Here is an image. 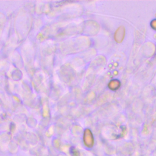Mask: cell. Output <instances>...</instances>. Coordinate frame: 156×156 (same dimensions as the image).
Masks as SVG:
<instances>
[{
	"label": "cell",
	"instance_id": "cell-1",
	"mask_svg": "<svg viewBox=\"0 0 156 156\" xmlns=\"http://www.w3.org/2000/svg\"><path fill=\"white\" fill-rule=\"evenodd\" d=\"M83 138V142L87 146V147H91L93 146V143H94L93 136L91 131L90 129H87L85 130Z\"/></svg>",
	"mask_w": 156,
	"mask_h": 156
},
{
	"label": "cell",
	"instance_id": "cell-2",
	"mask_svg": "<svg viewBox=\"0 0 156 156\" xmlns=\"http://www.w3.org/2000/svg\"><path fill=\"white\" fill-rule=\"evenodd\" d=\"M125 33H126L125 27L123 26H119L117 29V30L115 31L114 34V38L115 41L118 43H121L124 38Z\"/></svg>",
	"mask_w": 156,
	"mask_h": 156
},
{
	"label": "cell",
	"instance_id": "cell-3",
	"mask_svg": "<svg viewBox=\"0 0 156 156\" xmlns=\"http://www.w3.org/2000/svg\"><path fill=\"white\" fill-rule=\"evenodd\" d=\"M121 82L118 79H113L110 81L108 86V88L112 90H116L120 87Z\"/></svg>",
	"mask_w": 156,
	"mask_h": 156
},
{
	"label": "cell",
	"instance_id": "cell-4",
	"mask_svg": "<svg viewBox=\"0 0 156 156\" xmlns=\"http://www.w3.org/2000/svg\"><path fill=\"white\" fill-rule=\"evenodd\" d=\"M149 25H150L151 28L152 30L156 31V18L152 19V20L150 21Z\"/></svg>",
	"mask_w": 156,
	"mask_h": 156
},
{
	"label": "cell",
	"instance_id": "cell-5",
	"mask_svg": "<svg viewBox=\"0 0 156 156\" xmlns=\"http://www.w3.org/2000/svg\"><path fill=\"white\" fill-rule=\"evenodd\" d=\"M154 38L156 39V34H155V35H154Z\"/></svg>",
	"mask_w": 156,
	"mask_h": 156
},
{
	"label": "cell",
	"instance_id": "cell-6",
	"mask_svg": "<svg viewBox=\"0 0 156 156\" xmlns=\"http://www.w3.org/2000/svg\"><path fill=\"white\" fill-rule=\"evenodd\" d=\"M155 17H156V14H155Z\"/></svg>",
	"mask_w": 156,
	"mask_h": 156
}]
</instances>
